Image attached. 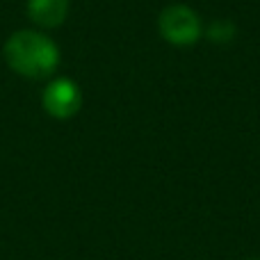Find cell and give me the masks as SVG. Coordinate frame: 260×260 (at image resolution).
Returning <instances> with one entry per match:
<instances>
[{"mask_svg":"<svg viewBox=\"0 0 260 260\" xmlns=\"http://www.w3.org/2000/svg\"><path fill=\"white\" fill-rule=\"evenodd\" d=\"M44 110L55 119H71L80 112L82 108V91L69 78H57L48 82L41 96Z\"/></svg>","mask_w":260,"mask_h":260,"instance_id":"3957f363","label":"cell"},{"mask_svg":"<svg viewBox=\"0 0 260 260\" xmlns=\"http://www.w3.org/2000/svg\"><path fill=\"white\" fill-rule=\"evenodd\" d=\"M27 16L41 27H59L69 16V0H27Z\"/></svg>","mask_w":260,"mask_h":260,"instance_id":"277c9868","label":"cell"},{"mask_svg":"<svg viewBox=\"0 0 260 260\" xmlns=\"http://www.w3.org/2000/svg\"><path fill=\"white\" fill-rule=\"evenodd\" d=\"M5 62L27 80H46L59 67V48L53 39L35 30H18L5 41Z\"/></svg>","mask_w":260,"mask_h":260,"instance_id":"6da1fadb","label":"cell"},{"mask_svg":"<svg viewBox=\"0 0 260 260\" xmlns=\"http://www.w3.org/2000/svg\"><path fill=\"white\" fill-rule=\"evenodd\" d=\"M157 27L165 41L174 46H194L203 35V23L199 14L187 5H169L162 9Z\"/></svg>","mask_w":260,"mask_h":260,"instance_id":"7a4b0ae2","label":"cell"},{"mask_svg":"<svg viewBox=\"0 0 260 260\" xmlns=\"http://www.w3.org/2000/svg\"><path fill=\"white\" fill-rule=\"evenodd\" d=\"M233 35H235V27L226 21H215L210 25V37L215 41H229Z\"/></svg>","mask_w":260,"mask_h":260,"instance_id":"5b68a950","label":"cell"}]
</instances>
